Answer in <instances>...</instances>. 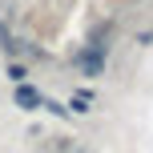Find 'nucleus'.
<instances>
[{
    "label": "nucleus",
    "mask_w": 153,
    "mask_h": 153,
    "mask_svg": "<svg viewBox=\"0 0 153 153\" xmlns=\"http://www.w3.org/2000/svg\"><path fill=\"white\" fill-rule=\"evenodd\" d=\"M76 61V69H81L85 76H101V69H105V45H89V48H81V53L73 56Z\"/></svg>",
    "instance_id": "f257e3e1"
},
{
    "label": "nucleus",
    "mask_w": 153,
    "mask_h": 153,
    "mask_svg": "<svg viewBox=\"0 0 153 153\" xmlns=\"http://www.w3.org/2000/svg\"><path fill=\"white\" fill-rule=\"evenodd\" d=\"M12 101H16V109H40V101H45V97H40V93L32 89L28 81H16V93H12Z\"/></svg>",
    "instance_id": "f03ea898"
},
{
    "label": "nucleus",
    "mask_w": 153,
    "mask_h": 153,
    "mask_svg": "<svg viewBox=\"0 0 153 153\" xmlns=\"http://www.w3.org/2000/svg\"><path fill=\"white\" fill-rule=\"evenodd\" d=\"M0 48H4V53H16V40H12V32H8L4 20H0Z\"/></svg>",
    "instance_id": "7ed1b4c3"
},
{
    "label": "nucleus",
    "mask_w": 153,
    "mask_h": 153,
    "mask_svg": "<svg viewBox=\"0 0 153 153\" xmlns=\"http://www.w3.org/2000/svg\"><path fill=\"white\" fill-rule=\"evenodd\" d=\"M8 76L12 81H24V65H8Z\"/></svg>",
    "instance_id": "20e7f679"
}]
</instances>
